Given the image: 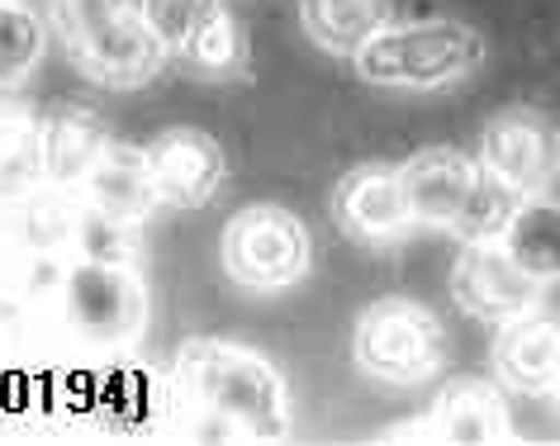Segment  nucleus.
Instances as JSON below:
<instances>
[{
	"label": "nucleus",
	"mask_w": 560,
	"mask_h": 446,
	"mask_svg": "<svg viewBox=\"0 0 560 446\" xmlns=\"http://www.w3.org/2000/svg\"><path fill=\"white\" fill-rule=\"evenodd\" d=\"M172 385L205 437L280 442L290 432V389L261 352L229 338H190L172 361Z\"/></svg>",
	"instance_id": "obj_1"
},
{
	"label": "nucleus",
	"mask_w": 560,
	"mask_h": 446,
	"mask_svg": "<svg viewBox=\"0 0 560 446\" xmlns=\"http://www.w3.org/2000/svg\"><path fill=\"white\" fill-rule=\"evenodd\" d=\"M44 20L77 72L105 91H143L166 67L138 0H48Z\"/></svg>",
	"instance_id": "obj_2"
},
{
	"label": "nucleus",
	"mask_w": 560,
	"mask_h": 446,
	"mask_svg": "<svg viewBox=\"0 0 560 446\" xmlns=\"http://www.w3.org/2000/svg\"><path fill=\"white\" fill-rule=\"evenodd\" d=\"M399 180L409 195L413 228H438L452 238H494L509 223L523 195L509 190L499 176H489L475 152L460 148H418L409 162H399Z\"/></svg>",
	"instance_id": "obj_3"
},
{
	"label": "nucleus",
	"mask_w": 560,
	"mask_h": 446,
	"mask_svg": "<svg viewBox=\"0 0 560 446\" xmlns=\"http://www.w3.org/2000/svg\"><path fill=\"white\" fill-rule=\"evenodd\" d=\"M489 44L466 20L428 15V20H389L352 52L357 77L371 86L395 91H446L470 81L485 67Z\"/></svg>",
	"instance_id": "obj_4"
},
{
	"label": "nucleus",
	"mask_w": 560,
	"mask_h": 446,
	"mask_svg": "<svg viewBox=\"0 0 560 446\" xmlns=\"http://www.w3.org/2000/svg\"><path fill=\"white\" fill-rule=\"evenodd\" d=\"M352 361L381 385H423L446 361V328L432 304L409 295H381L352 328Z\"/></svg>",
	"instance_id": "obj_5"
},
{
	"label": "nucleus",
	"mask_w": 560,
	"mask_h": 446,
	"mask_svg": "<svg viewBox=\"0 0 560 446\" xmlns=\"http://www.w3.org/2000/svg\"><path fill=\"white\" fill-rule=\"evenodd\" d=\"M219 261L237 290L276 295V290L300 285L314 271V233L285 204H243L223 223Z\"/></svg>",
	"instance_id": "obj_6"
},
{
	"label": "nucleus",
	"mask_w": 560,
	"mask_h": 446,
	"mask_svg": "<svg viewBox=\"0 0 560 446\" xmlns=\"http://www.w3.org/2000/svg\"><path fill=\"white\" fill-rule=\"evenodd\" d=\"M148 30L158 34L166 62L186 67L200 81H243L252 44L243 20L223 0H138Z\"/></svg>",
	"instance_id": "obj_7"
},
{
	"label": "nucleus",
	"mask_w": 560,
	"mask_h": 446,
	"mask_svg": "<svg viewBox=\"0 0 560 446\" xmlns=\"http://www.w3.org/2000/svg\"><path fill=\"white\" fill-rule=\"evenodd\" d=\"M62 324L86 347H129L148 328V285L138 267L119 261H67L58 285Z\"/></svg>",
	"instance_id": "obj_8"
},
{
	"label": "nucleus",
	"mask_w": 560,
	"mask_h": 446,
	"mask_svg": "<svg viewBox=\"0 0 560 446\" xmlns=\"http://www.w3.org/2000/svg\"><path fill=\"white\" fill-rule=\"evenodd\" d=\"M480 166L517 195H556V124L537 105H503L480 129Z\"/></svg>",
	"instance_id": "obj_9"
},
{
	"label": "nucleus",
	"mask_w": 560,
	"mask_h": 446,
	"mask_svg": "<svg viewBox=\"0 0 560 446\" xmlns=\"http://www.w3.org/2000/svg\"><path fill=\"white\" fill-rule=\"evenodd\" d=\"M546 281L523 271L517 261L503 253L499 238H470L460 243L452 261V300L456 309H466L480 324H503V318L532 309L546 295Z\"/></svg>",
	"instance_id": "obj_10"
},
{
	"label": "nucleus",
	"mask_w": 560,
	"mask_h": 446,
	"mask_svg": "<svg viewBox=\"0 0 560 446\" xmlns=\"http://www.w3.org/2000/svg\"><path fill=\"white\" fill-rule=\"evenodd\" d=\"M152 190H158V204L172 209H205L229 180V152L214 133L190 129V124H176V129H162L152 143L143 148Z\"/></svg>",
	"instance_id": "obj_11"
},
{
	"label": "nucleus",
	"mask_w": 560,
	"mask_h": 446,
	"mask_svg": "<svg viewBox=\"0 0 560 446\" xmlns=\"http://www.w3.org/2000/svg\"><path fill=\"white\" fill-rule=\"evenodd\" d=\"M332 223L357 243H399L413 228L409 195H404L399 166L389 162H361L338 176L332 186Z\"/></svg>",
	"instance_id": "obj_12"
},
{
	"label": "nucleus",
	"mask_w": 560,
	"mask_h": 446,
	"mask_svg": "<svg viewBox=\"0 0 560 446\" xmlns=\"http://www.w3.org/2000/svg\"><path fill=\"white\" fill-rule=\"evenodd\" d=\"M494 347H489V366L503 389L517 395H556L560 380V328L556 314H546L541 304L494 324Z\"/></svg>",
	"instance_id": "obj_13"
},
{
	"label": "nucleus",
	"mask_w": 560,
	"mask_h": 446,
	"mask_svg": "<svg viewBox=\"0 0 560 446\" xmlns=\"http://www.w3.org/2000/svg\"><path fill=\"white\" fill-rule=\"evenodd\" d=\"M423 423L432 442H456V446H489V442L513 437L503 385L489 380V375H456V380H446Z\"/></svg>",
	"instance_id": "obj_14"
},
{
	"label": "nucleus",
	"mask_w": 560,
	"mask_h": 446,
	"mask_svg": "<svg viewBox=\"0 0 560 446\" xmlns=\"http://www.w3.org/2000/svg\"><path fill=\"white\" fill-rule=\"evenodd\" d=\"M38 124H44V180L62 190H77L115 138L105 115L86 101H52L48 109H38Z\"/></svg>",
	"instance_id": "obj_15"
},
{
	"label": "nucleus",
	"mask_w": 560,
	"mask_h": 446,
	"mask_svg": "<svg viewBox=\"0 0 560 446\" xmlns=\"http://www.w3.org/2000/svg\"><path fill=\"white\" fill-rule=\"evenodd\" d=\"M77 200L101 209L109 219H119V223H138V228H143V223L158 214V190H152L143 148L109 138L105 152L95 157V166L81 176Z\"/></svg>",
	"instance_id": "obj_16"
},
{
	"label": "nucleus",
	"mask_w": 560,
	"mask_h": 446,
	"mask_svg": "<svg viewBox=\"0 0 560 446\" xmlns=\"http://www.w3.org/2000/svg\"><path fill=\"white\" fill-rule=\"evenodd\" d=\"M77 190L62 186H38L10 195L0 209V238L30 247V253H52V257H72V223H77Z\"/></svg>",
	"instance_id": "obj_17"
},
{
	"label": "nucleus",
	"mask_w": 560,
	"mask_h": 446,
	"mask_svg": "<svg viewBox=\"0 0 560 446\" xmlns=\"http://www.w3.org/2000/svg\"><path fill=\"white\" fill-rule=\"evenodd\" d=\"M295 5L310 44L332 58H352L375 30L395 20V0H295Z\"/></svg>",
	"instance_id": "obj_18"
},
{
	"label": "nucleus",
	"mask_w": 560,
	"mask_h": 446,
	"mask_svg": "<svg viewBox=\"0 0 560 446\" xmlns=\"http://www.w3.org/2000/svg\"><path fill=\"white\" fill-rule=\"evenodd\" d=\"M503 243L517 267L532 271L537 281L556 285V271H560V209H556V195H523L517 209L509 214V223L494 233Z\"/></svg>",
	"instance_id": "obj_19"
},
{
	"label": "nucleus",
	"mask_w": 560,
	"mask_h": 446,
	"mask_svg": "<svg viewBox=\"0 0 560 446\" xmlns=\"http://www.w3.org/2000/svg\"><path fill=\"white\" fill-rule=\"evenodd\" d=\"M44 180V124L24 101H0V195H20Z\"/></svg>",
	"instance_id": "obj_20"
},
{
	"label": "nucleus",
	"mask_w": 560,
	"mask_h": 446,
	"mask_svg": "<svg viewBox=\"0 0 560 446\" xmlns=\"http://www.w3.org/2000/svg\"><path fill=\"white\" fill-rule=\"evenodd\" d=\"M48 52V20L30 0H0V91L24 86Z\"/></svg>",
	"instance_id": "obj_21"
},
{
	"label": "nucleus",
	"mask_w": 560,
	"mask_h": 446,
	"mask_svg": "<svg viewBox=\"0 0 560 446\" xmlns=\"http://www.w3.org/2000/svg\"><path fill=\"white\" fill-rule=\"evenodd\" d=\"M72 257L81 261H119V267H138L143 261V228L138 223H119L91 204H77L72 223Z\"/></svg>",
	"instance_id": "obj_22"
}]
</instances>
